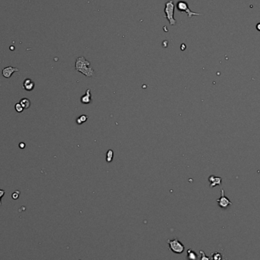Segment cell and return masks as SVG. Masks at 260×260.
<instances>
[{"instance_id":"obj_15","label":"cell","mask_w":260,"mask_h":260,"mask_svg":"<svg viewBox=\"0 0 260 260\" xmlns=\"http://www.w3.org/2000/svg\"><path fill=\"white\" fill-rule=\"evenodd\" d=\"M15 110L17 112L21 113L23 111V110H24V108H23V107L21 105L20 103H18L15 104Z\"/></svg>"},{"instance_id":"obj_9","label":"cell","mask_w":260,"mask_h":260,"mask_svg":"<svg viewBox=\"0 0 260 260\" xmlns=\"http://www.w3.org/2000/svg\"><path fill=\"white\" fill-rule=\"evenodd\" d=\"M209 182H210L211 188L214 187L215 186H220L221 184V178L220 177H216L215 176H211L209 178Z\"/></svg>"},{"instance_id":"obj_10","label":"cell","mask_w":260,"mask_h":260,"mask_svg":"<svg viewBox=\"0 0 260 260\" xmlns=\"http://www.w3.org/2000/svg\"><path fill=\"white\" fill-rule=\"evenodd\" d=\"M187 259L189 260H196L198 259V256L195 253L194 251L191 250H188L187 251Z\"/></svg>"},{"instance_id":"obj_8","label":"cell","mask_w":260,"mask_h":260,"mask_svg":"<svg viewBox=\"0 0 260 260\" xmlns=\"http://www.w3.org/2000/svg\"><path fill=\"white\" fill-rule=\"evenodd\" d=\"M23 88L26 91H30L34 88V83L32 82L31 79L30 78H27L24 81V83H23Z\"/></svg>"},{"instance_id":"obj_4","label":"cell","mask_w":260,"mask_h":260,"mask_svg":"<svg viewBox=\"0 0 260 260\" xmlns=\"http://www.w3.org/2000/svg\"><path fill=\"white\" fill-rule=\"evenodd\" d=\"M167 243L170 246V249L174 253L180 254L184 251V246L179 241L177 238L173 240H167Z\"/></svg>"},{"instance_id":"obj_12","label":"cell","mask_w":260,"mask_h":260,"mask_svg":"<svg viewBox=\"0 0 260 260\" xmlns=\"http://www.w3.org/2000/svg\"><path fill=\"white\" fill-rule=\"evenodd\" d=\"M88 119V116H86V115H82V116H80L78 118V119H77V120H76V122H77V123H78V125H80V124H82V123H85V122H86V120Z\"/></svg>"},{"instance_id":"obj_3","label":"cell","mask_w":260,"mask_h":260,"mask_svg":"<svg viewBox=\"0 0 260 260\" xmlns=\"http://www.w3.org/2000/svg\"><path fill=\"white\" fill-rule=\"evenodd\" d=\"M177 9L180 11L181 13H183V12H186L187 14L188 18H192L193 16H199L201 15L200 13H196V12H192L191 10L189 9V5H188L187 3L184 1H179L178 3H177Z\"/></svg>"},{"instance_id":"obj_16","label":"cell","mask_w":260,"mask_h":260,"mask_svg":"<svg viewBox=\"0 0 260 260\" xmlns=\"http://www.w3.org/2000/svg\"><path fill=\"white\" fill-rule=\"evenodd\" d=\"M199 252L201 254V260H210V258H209V256H206L205 252H204L203 251L200 250Z\"/></svg>"},{"instance_id":"obj_19","label":"cell","mask_w":260,"mask_h":260,"mask_svg":"<svg viewBox=\"0 0 260 260\" xmlns=\"http://www.w3.org/2000/svg\"><path fill=\"white\" fill-rule=\"evenodd\" d=\"M19 146H20V148H24V147H25V145H24V143H23V142H21L20 145H19Z\"/></svg>"},{"instance_id":"obj_14","label":"cell","mask_w":260,"mask_h":260,"mask_svg":"<svg viewBox=\"0 0 260 260\" xmlns=\"http://www.w3.org/2000/svg\"><path fill=\"white\" fill-rule=\"evenodd\" d=\"M213 260H222V256L220 252H215L211 256Z\"/></svg>"},{"instance_id":"obj_6","label":"cell","mask_w":260,"mask_h":260,"mask_svg":"<svg viewBox=\"0 0 260 260\" xmlns=\"http://www.w3.org/2000/svg\"><path fill=\"white\" fill-rule=\"evenodd\" d=\"M19 69H18V68H15V67H12V66H8V67L6 68H4V69H3V75L5 77V78H9L11 76H12V75L15 72H19Z\"/></svg>"},{"instance_id":"obj_2","label":"cell","mask_w":260,"mask_h":260,"mask_svg":"<svg viewBox=\"0 0 260 260\" xmlns=\"http://www.w3.org/2000/svg\"><path fill=\"white\" fill-rule=\"evenodd\" d=\"M174 9L175 5L173 0H169L165 3L164 13L165 18L169 21L170 25H175L177 24V20L174 19Z\"/></svg>"},{"instance_id":"obj_5","label":"cell","mask_w":260,"mask_h":260,"mask_svg":"<svg viewBox=\"0 0 260 260\" xmlns=\"http://www.w3.org/2000/svg\"><path fill=\"white\" fill-rule=\"evenodd\" d=\"M217 202H218V205H219L220 208H222V209H226V208L228 207L229 205H232V202L225 196V190L223 189H221V192H220V199H217Z\"/></svg>"},{"instance_id":"obj_13","label":"cell","mask_w":260,"mask_h":260,"mask_svg":"<svg viewBox=\"0 0 260 260\" xmlns=\"http://www.w3.org/2000/svg\"><path fill=\"white\" fill-rule=\"evenodd\" d=\"M113 157H114V151L112 150H109L107 153V162H111L113 160Z\"/></svg>"},{"instance_id":"obj_7","label":"cell","mask_w":260,"mask_h":260,"mask_svg":"<svg viewBox=\"0 0 260 260\" xmlns=\"http://www.w3.org/2000/svg\"><path fill=\"white\" fill-rule=\"evenodd\" d=\"M91 101V90L88 89L86 91L85 94L81 98V102L84 104H88Z\"/></svg>"},{"instance_id":"obj_17","label":"cell","mask_w":260,"mask_h":260,"mask_svg":"<svg viewBox=\"0 0 260 260\" xmlns=\"http://www.w3.org/2000/svg\"><path fill=\"white\" fill-rule=\"evenodd\" d=\"M19 194H20V192L15 191V193H12V199H17L19 197Z\"/></svg>"},{"instance_id":"obj_11","label":"cell","mask_w":260,"mask_h":260,"mask_svg":"<svg viewBox=\"0 0 260 260\" xmlns=\"http://www.w3.org/2000/svg\"><path fill=\"white\" fill-rule=\"evenodd\" d=\"M20 103L24 109H28L30 106V102L28 98H22V99L21 100Z\"/></svg>"},{"instance_id":"obj_1","label":"cell","mask_w":260,"mask_h":260,"mask_svg":"<svg viewBox=\"0 0 260 260\" xmlns=\"http://www.w3.org/2000/svg\"><path fill=\"white\" fill-rule=\"evenodd\" d=\"M91 62L84 56H80L75 61V70L82 73L87 77H91L94 74V71L91 67Z\"/></svg>"},{"instance_id":"obj_18","label":"cell","mask_w":260,"mask_h":260,"mask_svg":"<svg viewBox=\"0 0 260 260\" xmlns=\"http://www.w3.org/2000/svg\"><path fill=\"white\" fill-rule=\"evenodd\" d=\"M5 194V191L3 189H0V205H2V198L3 197V195Z\"/></svg>"},{"instance_id":"obj_20","label":"cell","mask_w":260,"mask_h":260,"mask_svg":"<svg viewBox=\"0 0 260 260\" xmlns=\"http://www.w3.org/2000/svg\"><path fill=\"white\" fill-rule=\"evenodd\" d=\"M256 29L260 31V23H258V24L256 25Z\"/></svg>"}]
</instances>
